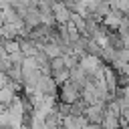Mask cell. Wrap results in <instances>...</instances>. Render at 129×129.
<instances>
[{
    "instance_id": "6da1fadb",
    "label": "cell",
    "mask_w": 129,
    "mask_h": 129,
    "mask_svg": "<svg viewBox=\"0 0 129 129\" xmlns=\"http://www.w3.org/2000/svg\"><path fill=\"white\" fill-rule=\"evenodd\" d=\"M79 67L89 75V79L93 77V75H97L103 67H105V62L99 58V56H91V54H85L83 58H79Z\"/></svg>"
},
{
    "instance_id": "7a4b0ae2",
    "label": "cell",
    "mask_w": 129,
    "mask_h": 129,
    "mask_svg": "<svg viewBox=\"0 0 129 129\" xmlns=\"http://www.w3.org/2000/svg\"><path fill=\"white\" fill-rule=\"evenodd\" d=\"M34 93H38V95H42V97H56V95H58V85L54 83L52 77L42 75L40 81H38V85H36V91H34Z\"/></svg>"
},
{
    "instance_id": "3957f363",
    "label": "cell",
    "mask_w": 129,
    "mask_h": 129,
    "mask_svg": "<svg viewBox=\"0 0 129 129\" xmlns=\"http://www.w3.org/2000/svg\"><path fill=\"white\" fill-rule=\"evenodd\" d=\"M58 97H60V103H64V105H73V103H77V101L81 99V91H79L75 85H71V83L67 81L64 85H60V89H58Z\"/></svg>"
},
{
    "instance_id": "277c9868",
    "label": "cell",
    "mask_w": 129,
    "mask_h": 129,
    "mask_svg": "<svg viewBox=\"0 0 129 129\" xmlns=\"http://www.w3.org/2000/svg\"><path fill=\"white\" fill-rule=\"evenodd\" d=\"M71 14H73V12L64 6L62 0H54V2H52V16H54V22H56L58 26L69 24V22H71Z\"/></svg>"
},
{
    "instance_id": "5b68a950",
    "label": "cell",
    "mask_w": 129,
    "mask_h": 129,
    "mask_svg": "<svg viewBox=\"0 0 129 129\" xmlns=\"http://www.w3.org/2000/svg\"><path fill=\"white\" fill-rule=\"evenodd\" d=\"M103 115H105V103H99V105H87L83 117H85L87 123H91V125H101Z\"/></svg>"
},
{
    "instance_id": "8992f818",
    "label": "cell",
    "mask_w": 129,
    "mask_h": 129,
    "mask_svg": "<svg viewBox=\"0 0 129 129\" xmlns=\"http://www.w3.org/2000/svg\"><path fill=\"white\" fill-rule=\"evenodd\" d=\"M69 83H71V85H75L79 91H83V89H85V85L89 83V75H87V73L77 64L75 69H71V71H69Z\"/></svg>"
},
{
    "instance_id": "52a82bcc",
    "label": "cell",
    "mask_w": 129,
    "mask_h": 129,
    "mask_svg": "<svg viewBox=\"0 0 129 129\" xmlns=\"http://www.w3.org/2000/svg\"><path fill=\"white\" fill-rule=\"evenodd\" d=\"M85 52L91 54V56H99L101 54V46L93 40V38H87V46H85Z\"/></svg>"
},
{
    "instance_id": "ba28073f",
    "label": "cell",
    "mask_w": 129,
    "mask_h": 129,
    "mask_svg": "<svg viewBox=\"0 0 129 129\" xmlns=\"http://www.w3.org/2000/svg\"><path fill=\"white\" fill-rule=\"evenodd\" d=\"M115 129H123V127H115Z\"/></svg>"
}]
</instances>
